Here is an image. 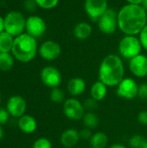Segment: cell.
Instances as JSON below:
<instances>
[{
  "mask_svg": "<svg viewBox=\"0 0 147 148\" xmlns=\"http://www.w3.org/2000/svg\"><path fill=\"white\" fill-rule=\"evenodd\" d=\"M146 24L147 11L142 5L127 3L118 12V27L125 35H139Z\"/></svg>",
  "mask_w": 147,
  "mask_h": 148,
  "instance_id": "6da1fadb",
  "label": "cell"
},
{
  "mask_svg": "<svg viewBox=\"0 0 147 148\" xmlns=\"http://www.w3.org/2000/svg\"><path fill=\"white\" fill-rule=\"evenodd\" d=\"M99 81L107 87H116L125 78V67L121 57L109 54L101 61L99 71Z\"/></svg>",
  "mask_w": 147,
  "mask_h": 148,
  "instance_id": "7a4b0ae2",
  "label": "cell"
},
{
  "mask_svg": "<svg viewBox=\"0 0 147 148\" xmlns=\"http://www.w3.org/2000/svg\"><path fill=\"white\" fill-rule=\"evenodd\" d=\"M38 52L37 42L35 37L28 33H23L14 39L11 54L16 60L27 63L31 62Z\"/></svg>",
  "mask_w": 147,
  "mask_h": 148,
  "instance_id": "3957f363",
  "label": "cell"
},
{
  "mask_svg": "<svg viewBox=\"0 0 147 148\" xmlns=\"http://www.w3.org/2000/svg\"><path fill=\"white\" fill-rule=\"evenodd\" d=\"M26 27V18L20 11L12 10L6 14L4 17V31L14 37L24 33Z\"/></svg>",
  "mask_w": 147,
  "mask_h": 148,
  "instance_id": "277c9868",
  "label": "cell"
},
{
  "mask_svg": "<svg viewBox=\"0 0 147 148\" xmlns=\"http://www.w3.org/2000/svg\"><path fill=\"white\" fill-rule=\"evenodd\" d=\"M142 49L143 47L137 36L125 35V36L120 39L118 45V50L120 57L128 60H131L136 56L141 54Z\"/></svg>",
  "mask_w": 147,
  "mask_h": 148,
  "instance_id": "5b68a950",
  "label": "cell"
},
{
  "mask_svg": "<svg viewBox=\"0 0 147 148\" xmlns=\"http://www.w3.org/2000/svg\"><path fill=\"white\" fill-rule=\"evenodd\" d=\"M99 29L105 35H113L118 27V12L113 9H109L97 21Z\"/></svg>",
  "mask_w": 147,
  "mask_h": 148,
  "instance_id": "8992f818",
  "label": "cell"
},
{
  "mask_svg": "<svg viewBox=\"0 0 147 148\" xmlns=\"http://www.w3.org/2000/svg\"><path fill=\"white\" fill-rule=\"evenodd\" d=\"M63 113L67 118L72 121L82 120L85 114V108L83 104L75 98H69L64 101Z\"/></svg>",
  "mask_w": 147,
  "mask_h": 148,
  "instance_id": "52a82bcc",
  "label": "cell"
},
{
  "mask_svg": "<svg viewBox=\"0 0 147 148\" xmlns=\"http://www.w3.org/2000/svg\"><path fill=\"white\" fill-rule=\"evenodd\" d=\"M84 10L92 21H98L108 10V0H85Z\"/></svg>",
  "mask_w": 147,
  "mask_h": 148,
  "instance_id": "ba28073f",
  "label": "cell"
},
{
  "mask_svg": "<svg viewBox=\"0 0 147 148\" xmlns=\"http://www.w3.org/2000/svg\"><path fill=\"white\" fill-rule=\"evenodd\" d=\"M40 78L42 82L50 88H58L62 81L61 72L53 66L44 67L40 73Z\"/></svg>",
  "mask_w": 147,
  "mask_h": 148,
  "instance_id": "9c48e42d",
  "label": "cell"
},
{
  "mask_svg": "<svg viewBox=\"0 0 147 148\" xmlns=\"http://www.w3.org/2000/svg\"><path fill=\"white\" fill-rule=\"evenodd\" d=\"M139 85L130 77L124 78L117 86V95L126 100H133L138 96Z\"/></svg>",
  "mask_w": 147,
  "mask_h": 148,
  "instance_id": "30bf717a",
  "label": "cell"
},
{
  "mask_svg": "<svg viewBox=\"0 0 147 148\" xmlns=\"http://www.w3.org/2000/svg\"><path fill=\"white\" fill-rule=\"evenodd\" d=\"M38 53L42 59L46 61H54L61 56L62 48L58 42L53 40H47L40 45Z\"/></svg>",
  "mask_w": 147,
  "mask_h": 148,
  "instance_id": "8fae6325",
  "label": "cell"
},
{
  "mask_svg": "<svg viewBox=\"0 0 147 148\" xmlns=\"http://www.w3.org/2000/svg\"><path fill=\"white\" fill-rule=\"evenodd\" d=\"M47 29V24L43 18L39 16L32 15L26 19V33L36 38L42 36Z\"/></svg>",
  "mask_w": 147,
  "mask_h": 148,
  "instance_id": "7c38bea8",
  "label": "cell"
},
{
  "mask_svg": "<svg viewBox=\"0 0 147 148\" xmlns=\"http://www.w3.org/2000/svg\"><path fill=\"white\" fill-rule=\"evenodd\" d=\"M6 109L10 115L15 118H20L25 114L27 109V102L25 99L20 95H14L8 99Z\"/></svg>",
  "mask_w": 147,
  "mask_h": 148,
  "instance_id": "4fadbf2b",
  "label": "cell"
},
{
  "mask_svg": "<svg viewBox=\"0 0 147 148\" xmlns=\"http://www.w3.org/2000/svg\"><path fill=\"white\" fill-rule=\"evenodd\" d=\"M129 69L132 74L139 78L147 75V56L139 54L129 60Z\"/></svg>",
  "mask_w": 147,
  "mask_h": 148,
  "instance_id": "5bb4252c",
  "label": "cell"
},
{
  "mask_svg": "<svg viewBox=\"0 0 147 148\" xmlns=\"http://www.w3.org/2000/svg\"><path fill=\"white\" fill-rule=\"evenodd\" d=\"M80 140L79 132L74 128L65 130L60 137V142L65 148L75 147Z\"/></svg>",
  "mask_w": 147,
  "mask_h": 148,
  "instance_id": "9a60e30c",
  "label": "cell"
},
{
  "mask_svg": "<svg viewBox=\"0 0 147 148\" xmlns=\"http://www.w3.org/2000/svg\"><path fill=\"white\" fill-rule=\"evenodd\" d=\"M18 127L23 133L30 134L34 133L37 128L36 120L31 115L24 114L18 120Z\"/></svg>",
  "mask_w": 147,
  "mask_h": 148,
  "instance_id": "2e32d148",
  "label": "cell"
},
{
  "mask_svg": "<svg viewBox=\"0 0 147 148\" xmlns=\"http://www.w3.org/2000/svg\"><path fill=\"white\" fill-rule=\"evenodd\" d=\"M67 89L72 96L81 95L86 89V82L81 77H74L68 81Z\"/></svg>",
  "mask_w": 147,
  "mask_h": 148,
  "instance_id": "e0dca14e",
  "label": "cell"
},
{
  "mask_svg": "<svg viewBox=\"0 0 147 148\" xmlns=\"http://www.w3.org/2000/svg\"><path fill=\"white\" fill-rule=\"evenodd\" d=\"M93 28L87 22H80L78 23L73 29V34L75 37L78 40H86L89 38L92 35Z\"/></svg>",
  "mask_w": 147,
  "mask_h": 148,
  "instance_id": "ac0fdd59",
  "label": "cell"
},
{
  "mask_svg": "<svg viewBox=\"0 0 147 148\" xmlns=\"http://www.w3.org/2000/svg\"><path fill=\"white\" fill-rule=\"evenodd\" d=\"M90 94L92 98H94L97 101H101L106 97L107 94V86L105 85L102 82L97 81L92 85Z\"/></svg>",
  "mask_w": 147,
  "mask_h": 148,
  "instance_id": "d6986e66",
  "label": "cell"
},
{
  "mask_svg": "<svg viewBox=\"0 0 147 148\" xmlns=\"http://www.w3.org/2000/svg\"><path fill=\"white\" fill-rule=\"evenodd\" d=\"M14 36L3 31L0 33V53H10L14 43Z\"/></svg>",
  "mask_w": 147,
  "mask_h": 148,
  "instance_id": "ffe728a7",
  "label": "cell"
},
{
  "mask_svg": "<svg viewBox=\"0 0 147 148\" xmlns=\"http://www.w3.org/2000/svg\"><path fill=\"white\" fill-rule=\"evenodd\" d=\"M89 144L92 148H106L108 144V137L103 132H97L91 137Z\"/></svg>",
  "mask_w": 147,
  "mask_h": 148,
  "instance_id": "44dd1931",
  "label": "cell"
},
{
  "mask_svg": "<svg viewBox=\"0 0 147 148\" xmlns=\"http://www.w3.org/2000/svg\"><path fill=\"white\" fill-rule=\"evenodd\" d=\"M14 56L10 53H0V70L9 71L14 65Z\"/></svg>",
  "mask_w": 147,
  "mask_h": 148,
  "instance_id": "7402d4cb",
  "label": "cell"
},
{
  "mask_svg": "<svg viewBox=\"0 0 147 148\" xmlns=\"http://www.w3.org/2000/svg\"><path fill=\"white\" fill-rule=\"evenodd\" d=\"M82 122L86 127L92 130L97 127L100 121H99V117L94 112H87L85 113L82 118Z\"/></svg>",
  "mask_w": 147,
  "mask_h": 148,
  "instance_id": "603a6c76",
  "label": "cell"
},
{
  "mask_svg": "<svg viewBox=\"0 0 147 148\" xmlns=\"http://www.w3.org/2000/svg\"><path fill=\"white\" fill-rule=\"evenodd\" d=\"M129 146L133 148H147V139L139 134L133 135L129 140Z\"/></svg>",
  "mask_w": 147,
  "mask_h": 148,
  "instance_id": "cb8c5ba5",
  "label": "cell"
},
{
  "mask_svg": "<svg viewBox=\"0 0 147 148\" xmlns=\"http://www.w3.org/2000/svg\"><path fill=\"white\" fill-rule=\"evenodd\" d=\"M50 100L55 102V103H61L64 101L65 99V94L64 92L58 87V88H54L51 89L50 92Z\"/></svg>",
  "mask_w": 147,
  "mask_h": 148,
  "instance_id": "d4e9b609",
  "label": "cell"
},
{
  "mask_svg": "<svg viewBox=\"0 0 147 148\" xmlns=\"http://www.w3.org/2000/svg\"><path fill=\"white\" fill-rule=\"evenodd\" d=\"M39 8L43 10H52L55 8L58 3L59 0H35Z\"/></svg>",
  "mask_w": 147,
  "mask_h": 148,
  "instance_id": "484cf974",
  "label": "cell"
},
{
  "mask_svg": "<svg viewBox=\"0 0 147 148\" xmlns=\"http://www.w3.org/2000/svg\"><path fill=\"white\" fill-rule=\"evenodd\" d=\"M31 148H52V143L47 138H39L35 140Z\"/></svg>",
  "mask_w": 147,
  "mask_h": 148,
  "instance_id": "4316f807",
  "label": "cell"
},
{
  "mask_svg": "<svg viewBox=\"0 0 147 148\" xmlns=\"http://www.w3.org/2000/svg\"><path fill=\"white\" fill-rule=\"evenodd\" d=\"M98 102L99 101H97L96 100H94L92 97L88 98L83 103L85 110H87L88 112H94L98 108Z\"/></svg>",
  "mask_w": 147,
  "mask_h": 148,
  "instance_id": "83f0119b",
  "label": "cell"
},
{
  "mask_svg": "<svg viewBox=\"0 0 147 148\" xmlns=\"http://www.w3.org/2000/svg\"><path fill=\"white\" fill-rule=\"evenodd\" d=\"M38 5L35 0H24L23 1V8L28 12H34L36 10Z\"/></svg>",
  "mask_w": 147,
  "mask_h": 148,
  "instance_id": "f1b7e54d",
  "label": "cell"
},
{
  "mask_svg": "<svg viewBox=\"0 0 147 148\" xmlns=\"http://www.w3.org/2000/svg\"><path fill=\"white\" fill-rule=\"evenodd\" d=\"M139 41L141 42V45L143 47L144 49L147 50V24L144 27V29L141 30V32L139 33Z\"/></svg>",
  "mask_w": 147,
  "mask_h": 148,
  "instance_id": "f546056e",
  "label": "cell"
},
{
  "mask_svg": "<svg viewBox=\"0 0 147 148\" xmlns=\"http://www.w3.org/2000/svg\"><path fill=\"white\" fill-rule=\"evenodd\" d=\"M138 97L143 101H146L147 100V82H144L139 86Z\"/></svg>",
  "mask_w": 147,
  "mask_h": 148,
  "instance_id": "4dcf8cb0",
  "label": "cell"
},
{
  "mask_svg": "<svg viewBox=\"0 0 147 148\" xmlns=\"http://www.w3.org/2000/svg\"><path fill=\"white\" fill-rule=\"evenodd\" d=\"M79 134H80V139L84 140H90L91 137L93 136L92 130L88 128V127H85V128L81 129L79 132Z\"/></svg>",
  "mask_w": 147,
  "mask_h": 148,
  "instance_id": "1f68e13d",
  "label": "cell"
},
{
  "mask_svg": "<svg viewBox=\"0 0 147 148\" xmlns=\"http://www.w3.org/2000/svg\"><path fill=\"white\" fill-rule=\"evenodd\" d=\"M10 118V114L7 109L0 108V125H4L8 122Z\"/></svg>",
  "mask_w": 147,
  "mask_h": 148,
  "instance_id": "d6a6232c",
  "label": "cell"
},
{
  "mask_svg": "<svg viewBox=\"0 0 147 148\" xmlns=\"http://www.w3.org/2000/svg\"><path fill=\"white\" fill-rule=\"evenodd\" d=\"M138 121L142 125H147V111L143 110L138 114Z\"/></svg>",
  "mask_w": 147,
  "mask_h": 148,
  "instance_id": "836d02e7",
  "label": "cell"
},
{
  "mask_svg": "<svg viewBox=\"0 0 147 148\" xmlns=\"http://www.w3.org/2000/svg\"><path fill=\"white\" fill-rule=\"evenodd\" d=\"M127 2V3H130V4H139V5H141L143 0H126Z\"/></svg>",
  "mask_w": 147,
  "mask_h": 148,
  "instance_id": "e575fe53",
  "label": "cell"
},
{
  "mask_svg": "<svg viewBox=\"0 0 147 148\" xmlns=\"http://www.w3.org/2000/svg\"><path fill=\"white\" fill-rule=\"evenodd\" d=\"M4 31V18L0 16V33Z\"/></svg>",
  "mask_w": 147,
  "mask_h": 148,
  "instance_id": "d590c367",
  "label": "cell"
},
{
  "mask_svg": "<svg viewBox=\"0 0 147 148\" xmlns=\"http://www.w3.org/2000/svg\"><path fill=\"white\" fill-rule=\"evenodd\" d=\"M109 148H126L124 145H122V144H113V145H112L111 147Z\"/></svg>",
  "mask_w": 147,
  "mask_h": 148,
  "instance_id": "8d00e7d4",
  "label": "cell"
},
{
  "mask_svg": "<svg viewBox=\"0 0 147 148\" xmlns=\"http://www.w3.org/2000/svg\"><path fill=\"white\" fill-rule=\"evenodd\" d=\"M3 136H4V131H3L2 126L0 125V140L3 138Z\"/></svg>",
  "mask_w": 147,
  "mask_h": 148,
  "instance_id": "74e56055",
  "label": "cell"
},
{
  "mask_svg": "<svg viewBox=\"0 0 147 148\" xmlns=\"http://www.w3.org/2000/svg\"><path fill=\"white\" fill-rule=\"evenodd\" d=\"M141 5L143 6V8H144V9H145V10L147 11V0H143V2H142Z\"/></svg>",
  "mask_w": 147,
  "mask_h": 148,
  "instance_id": "f35d334b",
  "label": "cell"
},
{
  "mask_svg": "<svg viewBox=\"0 0 147 148\" xmlns=\"http://www.w3.org/2000/svg\"><path fill=\"white\" fill-rule=\"evenodd\" d=\"M0 102H1V94H0Z\"/></svg>",
  "mask_w": 147,
  "mask_h": 148,
  "instance_id": "ab89813d",
  "label": "cell"
}]
</instances>
